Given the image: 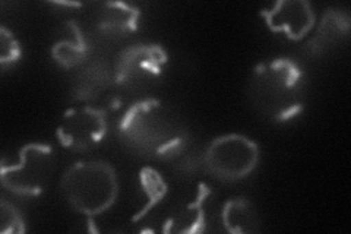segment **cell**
Returning a JSON list of instances; mask_svg holds the SVG:
<instances>
[{
    "label": "cell",
    "instance_id": "cell-5",
    "mask_svg": "<svg viewBox=\"0 0 351 234\" xmlns=\"http://www.w3.org/2000/svg\"><path fill=\"white\" fill-rule=\"evenodd\" d=\"M53 167L51 147L29 142L18 152V161L0 165V182L18 196H38L47 185Z\"/></svg>",
    "mask_w": 351,
    "mask_h": 234
},
{
    "label": "cell",
    "instance_id": "cell-9",
    "mask_svg": "<svg viewBox=\"0 0 351 234\" xmlns=\"http://www.w3.org/2000/svg\"><path fill=\"white\" fill-rule=\"evenodd\" d=\"M350 18L338 9H328L317 25L315 37L309 41V50L313 54H322L348 36Z\"/></svg>",
    "mask_w": 351,
    "mask_h": 234
},
{
    "label": "cell",
    "instance_id": "cell-12",
    "mask_svg": "<svg viewBox=\"0 0 351 234\" xmlns=\"http://www.w3.org/2000/svg\"><path fill=\"white\" fill-rule=\"evenodd\" d=\"M54 62L64 69H73L82 65L88 58V44L81 28L75 22L66 24V36L51 47Z\"/></svg>",
    "mask_w": 351,
    "mask_h": 234
},
{
    "label": "cell",
    "instance_id": "cell-1",
    "mask_svg": "<svg viewBox=\"0 0 351 234\" xmlns=\"http://www.w3.org/2000/svg\"><path fill=\"white\" fill-rule=\"evenodd\" d=\"M119 133L132 151L147 159H167L182 148L186 139L182 117L157 98L132 104L120 120Z\"/></svg>",
    "mask_w": 351,
    "mask_h": 234
},
{
    "label": "cell",
    "instance_id": "cell-3",
    "mask_svg": "<svg viewBox=\"0 0 351 234\" xmlns=\"http://www.w3.org/2000/svg\"><path fill=\"white\" fill-rule=\"evenodd\" d=\"M68 205L86 217L104 214L119 196L116 170L106 161H80L68 167L60 179Z\"/></svg>",
    "mask_w": 351,
    "mask_h": 234
},
{
    "label": "cell",
    "instance_id": "cell-14",
    "mask_svg": "<svg viewBox=\"0 0 351 234\" xmlns=\"http://www.w3.org/2000/svg\"><path fill=\"white\" fill-rule=\"evenodd\" d=\"M139 182H141V186H142V191H144L145 195L148 196V204L144 208H142L141 213H138L134 217V221L144 217L148 213V211L156 207L167 194L166 182H164L161 174L157 170L151 169V167H145V169L141 170Z\"/></svg>",
    "mask_w": 351,
    "mask_h": 234
},
{
    "label": "cell",
    "instance_id": "cell-6",
    "mask_svg": "<svg viewBox=\"0 0 351 234\" xmlns=\"http://www.w3.org/2000/svg\"><path fill=\"white\" fill-rule=\"evenodd\" d=\"M167 62V51L160 44H134L117 56L114 81L126 90H141L157 80Z\"/></svg>",
    "mask_w": 351,
    "mask_h": 234
},
{
    "label": "cell",
    "instance_id": "cell-16",
    "mask_svg": "<svg viewBox=\"0 0 351 234\" xmlns=\"http://www.w3.org/2000/svg\"><path fill=\"white\" fill-rule=\"evenodd\" d=\"M25 231V221L18 213V209L6 199H2V202H0V233L21 234Z\"/></svg>",
    "mask_w": 351,
    "mask_h": 234
},
{
    "label": "cell",
    "instance_id": "cell-10",
    "mask_svg": "<svg viewBox=\"0 0 351 234\" xmlns=\"http://www.w3.org/2000/svg\"><path fill=\"white\" fill-rule=\"evenodd\" d=\"M141 10L125 2H106L98 10V27L108 34L125 36L138 28Z\"/></svg>",
    "mask_w": 351,
    "mask_h": 234
},
{
    "label": "cell",
    "instance_id": "cell-7",
    "mask_svg": "<svg viewBox=\"0 0 351 234\" xmlns=\"http://www.w3.org/2000/svg\"><path fill=\"white\" fill-rule=\"evenodd\" d=\"M106 110L93 106L69 108L56 129V137L63 147L73 151L95 148L107 135Z\"/></svg>",
    "mask_w": 351,
    "mask_h": 234
},
{
    "label": "cell",
    "instance_id": "cell-15",
    "mask_svg": "<svg viewBox=\"0 0 351 234\" xmlns=\"http://www.w3.org/2000/svg\"><path fill=\"white\" fill-rule=\"evenodd\" d=\"M210 196V191L206 186L202 185L199 195H197V200L189 204L188 208L184 209L183 215L180 217V224H184L182 227L180 233H202L205 231V200Z\"/></svg>",
    "mask_w": 351,
    "mask_h": 234
},
{
    "label": "cell",
    "instance_id": "cell-2",
    "mask_svg": "<svg viewBox=\"0 0 351 234\" xmlns=\"http://www.w3.org/2000/svg\"><path fill=\"white\" fill-rule=\"evenodd\" d=\"M247 97L263 117L287 121L303 110L304 75L299 65L287 58L259 63L250 75Z\"/></svg>",
    "mask_w": 351,
    "mask_h": 234
},
{
    "label": "cell",
    "instance_id": "cell-11",
    "mask_svg": "<svg viewBox=\"0 0 351 234\" xmlns=\"http://www.w3.org/2000/svg\"><path fill=\"white\" fill-rule=\"evenodd\" d=\"M221 222L228 233L249 234L261 230V217L246 198L228 199L221 211Z\"/></svg>",
    "mask_w": 351,
    "mask_h": 234
},
{
    "label": "cell",
    "instance_id": "cell-17",
    "mask_svg": "<svg viewBox=\"0 0 351 234\" xmlns=\"http://www.w3.org/2000/svg\"><path fill=\"white\" fill-rule=\"evenodd\" d=\"M21 58V44L6 27L0 28V63L12 65Z\"/></svg>",
    "mask_w": 351,
    "mask_h": 234
},
{
    "label": "cell",
    "instance_id": "cell-4",
    "mask_svg": "<svg viewBox=\"0 0 351 234\" xmlns=\"http://www.w3.org/2000/svg\"><path fill=\"white\" fill-rule=\"evenodd\" d=\"M261 160L259 145L241 133H226L215 138L205 151L206 172L223 182L245 179Z\"/></svg>",
    "mask_w": 351,
    "mask_h": 234
},
{
    "label": "cell",
    "instance_id": "cell-8",
    "mask_svg": "<svg viewBox=\"0 0 351 234\" xmlns=\"http://www.w3.org/2000/svg\"><path fill=\"white\" fill-rule=\"evenodd\" d=\"M267 27L274 32H282L290 40H302L315 25L316 15L306 0H278L271 9H263Z\"/></svg>",
    "mask_w": 351,
    "mask_h": 234
},
{
    "label": "cell",
    "instance_id": "cell-13",
    "mask_svg": "<svg viewBox=\"0 0 351 234\" xmlns=\"http://www.w3.org/2000/svg\"><path fill=\"white\" fill-rule=\"evenodd\" d=\"M110 75L103 63H94L81 72L78 81H76L75 94L80 100H93L108 86Z\"/></svg>",
    "mask_w": 351,
    "mask_h": 234
}]
</instances>
